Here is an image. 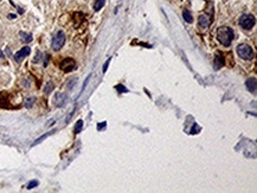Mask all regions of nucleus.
<instances>
[{
  "instance_id": "obj_1",
  "label": "nucleus",
  "mask_w": 257,
  "mask_h": 193,
  "mask_svg": "<svg viewBox=\"0 0 257 193\" xmlns=\"http://www.w3.org/2000/svg\"><path fill=\"white\" fill-rule=\"evenodd\" d=\"M217 38L224 46H230L233 40V31L227 26H222L217 30Z\"/></svg>"
},
{
  "instance_id": "obj_2",
  "label": "nucleus",
  "mask_w": 257,
  "mask_h": 193,
  "mask_svg": "<svg viewBox=\"0 0 257 193\" xmlns=\"http://www.w3.org/2000/svg\"><path fill=\"white\" fill-rule=\"evenodd\" d=\"M237 53L240 58L245 60H251L253 58V50L248 44H239L237 46Z\"/></svg>"
},
{
  "instance_id": "obj_3",
  "label": "nucleus",
  "mask_w": 257,
  "mask_h": 193,
  "mask_svg": "<svg viewBox=\"0 0 257 193\" xmlns=\"http://www.w3.org/2000/svg\"><path fill=\"white\" fill-rule=\"evenodd\" d=\"M65 44V33L63 31H58L53 38H52V42H51V46L55 51H58L63 48V45Z\"/></svg>"
},
{
  "instance_id": "obj_4",
  "label": "nucleus",
  "mask_w": 257,
  "mask_h": 193,
  "mask_svg": "<svg viewBox=\"0 0 257 193\" xmlns=\"http://www.w3.org/2000/svg\"><path fill=\"white\" fill-rule=\"evenodd\" d=\"M255 23H256V19L252 14H243L239 18V25L244 30H251L253 27Z\"/></svg>"
},
{
  "instance_id": "obj_5",
  "label": "nucleus",
  "mask_w": 257,
  "mask_h": 193,
  "mask_svg": "<svg viewBox=\"0 0 257 193\" xmlns=\"http://www.w3.org/2000/svg\"><path fill=\"white\" fill-rule=\"evenodd\" d=\"M59 68L64 71V72H71L76 69V62L72 58H65L60 62Z\"/></svg>"
},
{
  "instance_id": "obj_6",
  "label": "nucleus",
  "mask_w": 257,
  "mask_h": 193,
  "mask_svg": "<svg viewBox=\"0 0 257 193\" xmlns=\"http://www.w3.org/2000/svg\"><path fill=\"white\" fill-rule=\"evenodd\" d=\"M30 52H31V49H30V46H24L23 49H20L16 55H14V59H16V62H18V63H20L25 57H27V56H30Z\"/></svg>"
},
{
  "instance_id": "obj_7",
  "label": "nucleus",
  "mask_w": 257,
  "mask_h": 193,
  "mask_svg": "<svg viewBox=\"0 0 257 193\" xmlns=\"http://www.w3.org/2000/svg\"><path fill=\"white\" fill-rule=\"evenodd\" d=\"M210 24H211V18H210V16H207V14H200V16H199V18H198V25H199L200 29L206 30V29L210 26Z\"/></svg>"
},
{
  "instance_id": "obj_8",
  "label": "nucleus",
  "mask_w": 257,
  "mask_h": 193,
  "mask_svg": "<svg viewBox=\"0 0 257 193\" xmlns=\"http://www.w3.org/2000/svg\"><path fill=\"white\" fill-rule=\"evenodd\" d=\"M66 95L65 94H62V92H58V94H56L55 95V97H53V103H55V106L56 107H63L64 104H65V102H66Z\"/></svg>"
},
{
  "instance_id": "obj_9",
  "label": "nucleus",
  "mask_w": 257,
  "mask_h": 193,
  "mask_svg": "<svg viewBox=\"0 0 257 193\" xmlns=\"http://www.w3.org/2000/svg\"><path fill=\"white\" fill-rule=\"evenodd\" d=\"M224 65V57L220 52H217L215 56V60H213V69L215 70H219L222 66Z\"/></svg>"
},
{
  "instance_id": "obj_10",
  "label": "nucleus",
  "mask_w": 257,
  "mask_h": 193,
  "mask_svg": "<svg viewBox=\"0 0 257 193\" xmlns=\"http://www.w3.org/2000/svg\"><path fill=\"white\" fill-rule=\"evenodd\" d=\"M245 85H246V89H248L251 94H256V86H257V85H256V78H255V77L246 79Z\"/></svg>"
},
{
  "instance_id": "obj_11",
  "label": "nucleus",
  "mask_w": 257,
  "mask_h": 193,
  "mask_svg": "<svg viewBox=\"0 0 257 193\" xmlns=\"http://www.w3.org/2000/svg\"><path fill=\"white\" fill-rule=\"evenodd\" d=\"M19 36H20V39H22V42L23 43H30V42H32V35H30V33H26V32H20L19 33Z\"/></svg>"
},
{
  "instance_id": "obj_12",
  "label": "nucleus",
  "mask_w": 257,
  "mask_h": 193,
  "mask_svg": "<svg viewBox=\"0 0 257 193\" xmlns=\"http://www.w3.org/2000/svg\"><path fill=\"white\" fill-rule=\"evenodd\" d=\"M106 4V0H95V4H94V10L97 12L100 11Z\"/></svg>"
},
{
  "instance_id": "obj_13",
  "label": "nucleus",
  "mask_w": 257,
  "mask_h": 193,
  "mask_svg": "<svg viewBox=\"0 0 257 193\" xmlns=\"http://www.w3.org/2000/svg\"><path fill=\"white\" fill-rule=\"evenodd\" d=\"M183 16H184V19H185V22H187L189 24L193 23V18H192V14H191V12H190L189 10H185V11H184V13H183Z\"/></svg>"
},
{
  "instance_id": "obj_14",
  "label": "nucleus",
  "mask_w": 257,
  "mask_h": 193,
  "mask_svg": "<svg viewBox=\"0 0 257 193\" xmlns=\"http://www.w3.org/2000/svg\"><path fill=\"white\" fill-rule=\"evenodd\" d=\"M35 102H36V99H35V97H27V99L25 100V102H24V106H25L26 108H31Z\"/></svg>"
},
{
  "instance_id": "obj_15",
  "label": "nucleus",
  "mask_w": 257,
  "mask_h": 193,
  "mask_svg": "<svg viewBox=\"0 0 257 193\" xmlns=\"http://www.w3.org/2000/svg\"><path fill=\"white\" fill-rule=\"evenodd\" d=\"M52 133H53V132H50V133H46V134L42 135L40 138H38V139H37V140H36V141H35V142L32 143V147H33V146H36V145H38V143H40V142H42L43 140H45V139H46V138H48V136H49L50 134H52Z\"/></svg>"
},
{
  "instance_id": "obj_16",
  "label": "nucleus",
  "mask_w": 257,
  "mask_h": 193,
  "mask_svg": "<svg viewBox=\"0 0 257 193\" xmlns=\"http://www.w3.org/2000/svg\"><path fill=\"white\" fill-rule=\"evenodd\" d=\"M82 128H83V121H82V120H78L77 123H76V126H75V134L81 133Z\"/></svg>"
},
{
  "instance_id": "obj_17",
  "label": "nucleus",
  "mask_w": 257,
  "mask_h": 193,
  "mask_svg": "<svg viewBox=\"0 0 257 193\" xmlns=\"http://www.w3.org/2000/svg\"><path fill=\"white\" fill-rule=\"evenodd\" d=\"M53 88H55V85H53L52 83H48V84L45 85V88H44V92H45V94H50V92L53 90Z\"/></svg>"
},
{
  "instance_id": "obj_18",
  "label": "nucleus",
  "mask_w": 257,
  "mask_h": 193,
  "mask_svg": "<svg viewBox=\"0 0 257 193\" xmlns=\"http://www.w3.org/2000/svg\"><path fill=\"white\" fill-rule=\"evenodd\" d=\"M115 89L119 91V94H123V92H128V89L126 88V86H123L122 84H119V85H116L115 86Z\"/></svg>"
},
{
  "instance_id": "obj_19",
  "label": "nucleus",
  "mask_w": 257,
  "mask_h": 193,
  "mask_svg": "<svg viewBox=\"0 0 257 193\" xmlns=\"http://www.w3.org/2000/svg\"><path fill=\"white\" fill-rule=\"evenodd\" d=\"M37 186H38V181H37V180H32V181L29 182L27 189H32V188H35V187H37Z\"/></svg>"
},
{
  "instance_id": "obj_20",
  "label": "nucleus",
  "mask_w": 257,
  "mask_h": 193,
  "mask_svg": "<svg viewBox=\"0 0 257 193\" xmlns=\"http://www.w3.org/2000/svg\"><path fill=\"white\" fill-rule=\"evenodd\" d=\"M90 77H91V76L89 75V76L87 77V79H85V81H84V83H83V86H82V89H81V92H79L81 95H82V92L84 91V89H85V88H87V84H88V82H89V79H90Z\"/></svg>"
},
{
  "instance_id": "obj_21",
  "label": "nucleus",
  "mask_w": 257,
  "mask_h": 193,
  "mask_svg": "<svg viewBox=\"0 0 257 193\" xmlns=\"http://www.w3.org/2000/svg\"><path fill=\"white\" fill-rule=\"evenodd\" d=\"M106 126H107V122L99 123V125H97V129H99V130H102V129H104V128H106Z\"/></svg>"
},
{
  "instance_id": "obj_22",
  "label": "nucleus",
  "mask_w": 257,
  "mask_h": 193,
  "mask_svg": "<svg viewBox=\"0 0 257 193\" xmlns=\"http://www.w3.org/2000/svg\"><path fill=\"white\" fill-rule=\"evenodd\" d=\"M40 58H42V53L38 51V52H37V57L33 59V63H38V60H39Z\"/></svg>"
},
{
  "instance_id": "obj_23",
  "label": "nucleus",
  "mask_w": 257,
  "mask_h": 193,
  "mask_svg": "<svg viewBox=\"0 0 257 193\" xmlns=\"http://www.w3.org/2000/svg\"><path fill=\"white\" fill-rule=\"evenodd\" d=\"M109 63H110V58L104 63V66H103V72H106L107 71V69H108V65H109Z\"/></svg>"
},
{
  "instance_id": "obj_24",
  "label": "nucleus",
  "mask_w": 257,
  "mask_h": 193,
  "mask_svg": "<svg viewBox=\"0 0 257 193\" xmlns=\"http://www.w3.org/2000/svg\"><path fill=\"white\" fill-rule=\"evenodd\" d=\"M76 81H77V79H76V78H73V79L70 82V84L68 85V88H69V89H72V88H73V85H75L73 83H76Z\"/></svg>"
},
{
  "instance_id": "obj_25",
  "label": "nucleus",
  "mask_w": 257,
  "mask_h": 193,
  "mask_svg": "<svg viewBox=\"0 0 257 193\" xmlns=\"http://www.w3.org/2000/svg\"><path fill=\"white\" fill-rule=\"evenodd\" d=\"M48 60H49V55L45 56V62H44V66H48Z\"/></svg>"
},
{
  "instance_id": "obj_26",
  "label": "nucleus",
  "mask_w": 257,
  "mask_h": 193,
  "mask_svg": "<svg viewBox=\"0 0 257 193\" xmlns=\"http://www.w3.org/2000/svg\"><path fill=\"white\" fill-rule=\"evenodd\" d=\"M9 19H16V14H9Z\"/></svg>"
},
{
  "instance_id": "obj_27",
  "label": "nucleus",
  "mask_w": 257,
  "mask_h": 193,
  "mask_svg": "<svg viewBox=\"0 0 257 193\" xmlns=\"http://www.w3.org/2000/svg\"><path fill=\"white\" fill-rule=\"evenodd\" d=\"M18 12H19V13H23V12H24V11H23V10H22V9H20V7H18Z\"/></svg>"
}]
</instances>
